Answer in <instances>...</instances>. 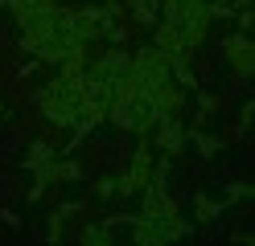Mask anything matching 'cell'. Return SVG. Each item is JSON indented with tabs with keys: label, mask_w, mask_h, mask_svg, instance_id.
<instances>
[{
	"label": "cell",
	"mask_w": 255,
	"mask_h": 246,
	"mask_svg": "<svg viewBox=\"0 0 255 246\" xmlns=\"http://www.w3.org/2000/svg\"><path fill=\"white\" fill-rule=\"evenodd\" d=\"M50 152H54V148L45 144V140H33V144H29V152H25V160H21V164L29 168V164H33V160H41V156H50Z\"/></svg>",
	"instance_id": "ba28073f"
},
{
	"label": "cell",
	"mask_w": 255,
	"mask_h": 246,
	"mask_svg": "<svg viewBox=\"0 0 255 246\" xmlns=\"http://www.w3.org/2000/svg\"><path fill=\"white\" fill-rule=\"evenodd\" d=\"M124 222L132 226V242L136 246H165V242H177L194 234V222L185 218H169V222H144L136 213H124Z\"/></svg>",
	"instance_id": "6da1fadb"
},
{
	"label": "cell",
	"mask_w": 255,
	"mask_h": 246,
	"mask_svg": "<svg viewBox=\"0 0 255 246\" xmlns=\"http://www.w3.org/2000/svg\"><path fill=\"white\" fill-rule=\"evenodd\" d=\"M124 12L132 16L136 25L152 29V25H156V16H161V0H124Z\"/></svg>",
	"instance_id": "277c9868"
},
{
	"label": "cell",
	"mask_w": 255,
	"mask_h": 246,
	"mask_svg": "<svg viewBox=\"0 0 255 246\" xmlns=\"http://www.w3.org/2000/svg\"><path fill=\"white\" fill-rule=\"evenodd\" d=\"M222 58H227V66L239 74V78H251L255 74V41H251V33H231L227 41H222Z\"/></svg>",
	"instance_id": "7a4b0ae2"
},
{
	"label": "cell",
	"mask_w": 255,
	"mask_h": 246,
	"mask_svg": "<svg viewBox=\"0 0 255 246\" xmlns=\"http://www.w3.org/2000/svg\"><path fill=\"white\" fill-rule=\"evenodd\" d=\"M78 242H83V246H111L116 238H111V226H107V222H99V226H83Z\"/></svg>",
	"instance_id": "8992f818"
},
{
	"label": "cell",
	"mask_w": 255,
	"mask_h": 246,
	"mask_svg": "<svg viewBox=\"0 0 255 246\" xmlns=\"http://www.w3.org/2000/svg\"><path fill=\"white\" fill-rule=\"evenodd\" d=\"M0 218H4V226H21V213H12V209H0Z\"/></svg>",
	"instance_id": "8fae6325"
},
{
	"label": "cell",
	"mask_w": 255,
	"mask_h": 246,
	"mask_svg": "<svg viewBox=\"0 0 255 246\" xmlns=\"http://www.w3.org/2000/svg\"><path fill=\"white\" fill-rule=\"evenodd\" d=\"M189 144H194V148H198V152H202L206 160H214V156L222 152V148H227V140H218V136H206V131H202V127H194V123H189Z\"/></svg>",
	"instance_id": "5b68a950"
},
{
	"label": "cell",
	"mask_w": 255,
	"mask_h": 246,
	"mask_svg": "<svg viewBox=\"0 0 255 246\" xmlns=\"http://www.w3.org/2000/svg\"><path fill=\"white\" fill-rule=\"evenodd\" d=\"M227 209H231L227 201H210V197H206L202 189L194 193V226H210V222H218Z\"/></svg>",
	"instance_id": "3957f363"
},
{
	"label": "cell",
	"mask_w": 255,
	"mask_h": 246,
	"mask_svg": "<svg viewBox=\"0 0 255 246\" xmlns=\"http://www.w3.org/2000/svg\"><path fill=\"white\" fill-rule=\"evenodd\" d=\"M251 197H255V189L247 185V180H227V197H222L227 205H235V201H251Z\"/></svg>",
	"instance_id": "52a82bcc"
},
{
	"label": "cell",
	"mask_w": 255,
	"mask_h": 246,
	"mask_svg": "<svg viewBox=\"0 0 255 246\" xmlns=\"http://www.w3.org/2000/svg\"><path fill=\"white\" fill-rule=\"evenodd\" d=\"M91 189H95V197H111V193H116V176H99Z\"/></svg>",
	"instance_id": "30bf717a"
},
{
	"label": "cell",
	"mask_w": 255,
	"mask_h": 246,
	"mask_svg": "<svg viewBox=\"0 0 255 246\" xmlns=\"http://www.w3.org/2000/svg\"><path fill=\"white\" fill-rule=\"evenodd\" d=\"M0 115H4V103H0Z\"/></svg>",
	"instance_id": "7c38bea8"
},
{
	"label": "cell",
	"mask_w": 255,
	"mask_h": 246,
	"mask_svg": "<svg viewBox=\"0 0 255 246\" xmlns=\"http://www.w3.org/2000/svg\"><path fill=\"white\" fill-rule=\"evenodd\" d=\"M45 238H50V242L66 238V218H62V213H50V230H45Z\"/></svg>",
	"instance_id": "9c48e42d"
}]
</instances>
